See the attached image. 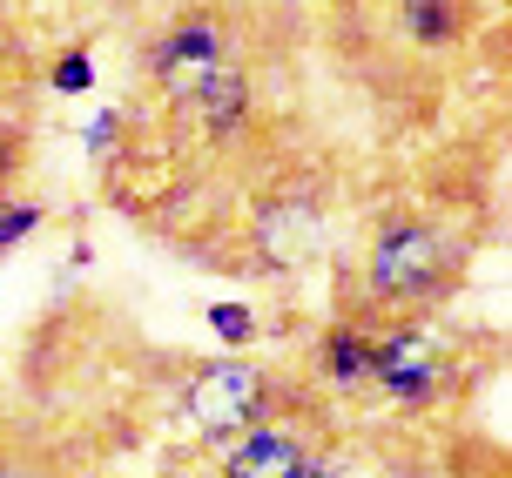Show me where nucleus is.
<instances>
[{"mask_svg":"<svg viewBox=\"0 0 512 478\" xmlns=\"http://www.w3.org/2000/svg\"><path fill=\"white\" fill-rule=\"evenodd\" d=\"M182 418L209 445H236L243 431H256L270 418V378H263V364H243V357L196 364L189 384H182Z\"/></svg>","mask_w":512,"mask_h":478,"instance_id":"f03ea898","label":"nucleus"},{"mask_svg":"<svg viewBox=\"0 0 512 478\" xmlns=\"http://www.w3.org/2000/svg\"><path fill=\"white\" fill-rule=\"evenodd\" d=\"M48 88L54 95H88V88H95V61H88V54H61V61H54V75H48Z\"/></svg>","mask_w":512,"mask_h":478,"instance_id":"9b49d317","label":"nucleus"},{"mask_svg":"<svg viewBox=\"0 0 512 478\" xmlns=\"http://www.w3.org/2000/svg\"><path fill=\"white\" fill-rule=\"evenodd\" d=\"M364 384H378L384 398H398V404L418 411V404H432L438 391H445V357H438V344L418 324H398V330H384V337H371Z\"/></svg>","mask_w":512,"mask_h":478,"instance_id":"7ed1b4c3","label":"nucleus"},{"mask_svg":"<svg viewBox=\"0 0 512 478\" xmlns=\"http://www.w3.org/2000/svg\"><path fill=\"white\" fill-rule=\"evenodd\" d=\"M317 364H324V378L331 384H364V364H371V330L358 324H331L324 330V344H317Z\"/></svg>","mask_w":512,"mask_h":478,"instance_id":"0eeeda50","label":"nucleus"},{"mask_svg":"<svg viewBox=\"0 0 512 478\" xmlns=\"http://www.w3.org/2000/svg\"><path fill=\"white\" fill-rule=\"evenodd\" d=\"M7 472H14V458H7V452H0V478H7Z\"/></svg>","mask_w":512,"mask_h":478,"instance_id":"2eb2a0df","label":"nucleus"},{"mask_svg":"<svg viewBox=\"0 0 512 478\" xmlns=\"http://www.w3.org/2000/svg\"><path fill=\"white\" fill-rule=\"evenodd\" d=\"M405 27H411V41H425V48H452L465 14H459V0H411Z\"/></svg>","mask_w":512,"mask_h":478,"instance_id":"6e6552de","label":"nucleus"},{"mask_svg":"<svg viewBox=\"0 0 512 478\" xmlns=\"http://www.w3.org/2000/svg\"><path fill=\"white\" fill-rule=\"evenodd\" d=\"M223 21H209V14H182L169 34H155V48H149V75L169 88V95H189L196 81H209L216 68H223Z\"/></svg>","mask_w":512,"mask_h":478,"instance_id":"20e7f679","label":"nucleus"},{"mask_svg":"<svg viewBox=\"0 0 512 478\" xmlns=\"http://www.w3.org/2000/svg\"><path fill=\"white\" fill-rule=\"evenodd\" d=\"M7 478H41V472H34V465H14V472H7Z\"/></svg>","mask_w":512,"mask_h":478,"instance_id":"4468645a","label":"nucleus"},{"mask_svg":"<svg viewBox=\"0 0 512 478\" xmlns=\"http://www.w3.org/2000/svg\"><path fill=\"white\" fill-rule=\"evenodd\" d=\"M310 472H317V445L297 425H256L223 458V478H310Z\"/></svg>","mask_w":512,"mask_h":478,"instance_id":"39448f33","label":"nucleus"},{"mask_svg":"<svg viewBox=\"0 0 512 478\" xmlns=\"http://www.w3.org/2000/svg\"><path fill=\"white\" fill-rule=\"evenodd\" d=\"M0 75H7V48H0Z\"/></svg>","mask_w":512,"mask_h":478,"instance_id":"dca6fc26","label":"nucleus"},{"mask_svg":"<svg viewBox=\"0 0 512 478\" xmlns=\"http://www.w3.org/2000/svg\"><path fill=\"white\" fill-rule=\"evenodd\" d=\"M209 330L230 344V351H243V344H256V317H250V303H209Z\"/></svg>","mask_w":512,"mask_h":478,"instance_id":"9d476101","label":"nucleus"},{"mask_svg":"<svg viewBox=\"0 0 512 478\" xmlns=\"http://www.w3.org/2000/svg\"><path fill=\"white\" fill-rule=\"evenodd\" d=\"M182 108H196V122H203L209 135H230V128L250 115V81L230 75V68H216L209 81H196V88L182 95Z\"/></svg>","mask_w":512,"mask_h":478,"instance_id":"423d86ee","label":"nucleus"},{"mask_svg":"<svg viewBox=\"0 0 512 478\" xmlns=\"http://www.w3.org/2000/svg\"><path fill=\"white\" fill-rule=\"evenodd\" d=\"M115 135H122V115H115V108H102V115L88 122V149H95V155L115 149Z\"/></svg>","mask_w":512,"mask_h":478,"instance_id":"f8f14e48","label":"nucleus"},{"mask_svg":"<svg viewBox=\"0 0 512 478\" xmlns=\"http://www.w3.org/2000/svg\"><path fill=\"white\" fill-rule=\"evenodd\" d=\"M310 478H358V472H351V465H331V458H317V472H310Z\"/></svg>","mask_w":512,"mask_h":478,"instance_id":"ddd939ff","label":"nucleus"},{"mask_svg":"<svg viewBox=\"0 0 512 478\" xmlns=\"http://www.w3.org/2000/svg\"><path fill=\"white\" fill-rule=\"evenodd\" d=\"M48 223V202H27V196H7L0 202V256L14 250V243H27L34 229Z\"/></svg>","mask_w":512,"mask_h":478,"instance_id":"1a4fd4ad","label":"nucleus"},{"mask_svg":"<svg viewBox=\"0 0 512 478\" xmlns=\"http://www.w3.org/2000/svg\"><path fill=\"white\" fill-rule=\"evenodd\" d=\"M459 243L445 236L425 216H384L378 236H371V256H364V297L384 303V310H425V303H445V290L459 283Z\"/></svg>","mask_w":512,"mask_h":478,"instance_id":"f257e3e1","label":"nucleus"}]
</instances>
